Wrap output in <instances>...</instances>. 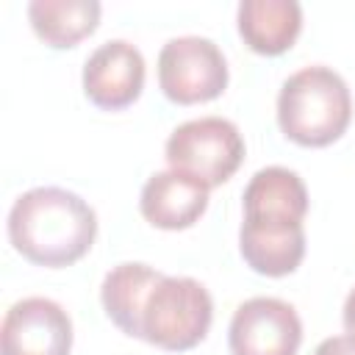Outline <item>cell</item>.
I'll use <instances>...</instances> for the list:
<instances>
[{
  "label": "cell",
  "mask_w": 355,
  "mask_h": 355,
  "mask_svg": "<svg viewBox=\"0 0 355 355\" xmlns=\"http://www.w3.org/2000/svg\"><path fill=\"white\" fill-rule=\"evenodd\" d=\"M214 319V300L194 277L164 275L144 300L141 338L161 349H191L200 344Z\"/></svg>",
  "instance_id": "obj_3"
},
{
  "label": "cell",
  "mask_w": 355,
  "mask_h": 355,
  "mask_svg": "<svg viewBox=\"0 0 355 355\" xmlns=\"http://www.w3.org/2000/svg\"><path fill=\"white\" fill-rule=\"evenodd\" d=\"M349 116V89L344 78L324 64L297 69L277 94L280 130L302 147H324L336 141L347 130Z\"/></svg>",
  "instance_id": "obj_2"
},
{
  "label": "cell",
  "mask_w": 355,
  "mask_h": 355,
  "mask_svg": "<svg viewBox=\"0 0 355 355\" xmlns=\"http://www.w3.org/2000/svg\"><path fill=\"white\" fill-rule=\"evenodd\" d=\"M144 86V58L136 44L125 39L103 42L83 64V92L105 111L130 105Z\"/></svg>",
  "instance_id": "obj_8"
},
{
  "label": "cell",
  "mask_w": 355,
  "mask_h": 355,
  "mask_svg": "<svg viewBox=\"0 0 355 355\" xmlns=\"http://www.w3.org/2000/svg\"><path fill=\"white\" fill-rule=\"evenodd\" d=\"M239 247L250 269L266 277L291 275L305 255V230L297 227H266L241 222Z\"/></svg>",
  "instance_id": "obj_13"
},
{
  "label": "cell",
  "mask_w": 355,
  "mask_h": 355,
  "mask_svg": "<svg viewBox=\"0 0 355 355\" xmlns=\"http://www.w3.org/2000/svg\"><path fill=\"white\" fill-rule=\"evenodd\" d=\"M158 83L172 103H205L225 92L227 61L216 42L205 36H178L158 53Z\"/></svg>",
  "instance_id": "obj_5"
},
{
  "label": "cell",
  "mask_w": 355,
  "mask_h": 355,
  "mask_svg": "<svg viewBox=\"0 0 355 355\" xmlns=\"http://www.w3.org/2000/svg\"><path fill=\"white\" fill-rule=\"evenodd\" d=\"M244 158V139L225 116H200L178 125L166 139L172 169L202 180L208 189L225 183Z\"/></svg>",
  "instance_id": "obj_4"
},
{
  "label": "cell",
  "mask_w": 355,
  "mask_h": 355,
  "mask_svg": "<svg viewBox=\"0 0 355 355\" xmlns=\"http://www.w3.org/2000/svg\"><path fill=\"white\" fill-rule=\"evenodd\" d=\"M308 214L302 178L286 166L258 169L244 189V222L269 227H297Z\"/></svg>",
  "instance_id": "obj_9"
},
{
  "label": "cell",
  "mask_w": 355,
  "mask_h": 355,
  "mask_svg": "<svg viewBox=\"0 0 355 355\" xmlns=\"http://www.w3.org/2000/svg\"><path fill=\"white\" fill-rule=\"evenodd\" d=\"M161 277L164 272L147 263H119L103 277L100 286L103 308L122 333L141 338V308L147 294Z\"/></svg>",
  "instance_id": "obj_12"
},
{
  "label": "cell",
  "mask_w": 355,
  "mask_h": 355,
  "mask_svg": "<svg viewBox=\"0 0 355 355\" xmlns=\"http://www.w3.org/2000/svg\"><path fill=\"white\" fill-rule=\"evenodd\" d=\"M344 327H347V336L355 341V288L344 300Z\"/></svg>",
  "instance_id": "obj_16"
},
{
  "label": "cell",
  "mask_w": 355,
  "mask_h": 355,
  "mask_svg": "<svg viewBox=\"0 0 355 355\" xmlns=\"http://www.w3.org/2000/svg\"><path fill=\"white\" fill-rule=\"evenodd\" d=\"M139 208L150 225L164 230H183L205 214L208 186L186 172L164 169L144 183Z\"/></svg>",
  "instance_id": "obj_10"
},
{
  "label": "cell",
  "mask_w": 355,
  "mask_h": 355,
  "mask_svg": "<svg viewBox=\"0 0 355 355\" xmlns=\"http://www.w3.org/2000/svg\"><path fill=\"white\" fill-rule=\"evenodd\" d=\"M313 355H355V341L349 336H330L313 349Z\"/></svg>",
  "instance_id": "obj_15"
},
{
  "label": "cell",
  "mask_w": 355,
  "mask_h": 355,
  "mask_svg": "<svg viewBox=\"0 0 355 355\" xmlns=\"http://www.w3.org/2000/svg\"><path fill=\"white\" fill-rule=\"evenodd\" d=\"M100 11L97 0H33L28 19L50 47H75L97 28Z\"/></svg>",
  "instance_id": "obj_14"
},
{
  "label": "cell",
  "mask_w": 355,
  "mask_h": 355,
  "mask_svg": "<svg viewBox=\"0 0 355 355\" xmlns=\"http://www.w3.org/2000/svg\"><path fill=\"white\" fill-rule=\"evenodd\" d=\"M97 236L94 208L75 191L39 186L17 197L8 211V239L19 255L39 266L80 261Z\"/></svg>",
  "instance_id": "obj_1"
},
{
  "label": "cell",
  "mask_w": 355,
  "mask_h": 355,
  "mask_svg": "<svg viewBox=\"0 0 355 355\" xmlns=\"http://www.w3.org/2000/svg\"><path fill=\"white\" fill-rule=\"evenodd\" d=\"M302 28V8L297 0H241L239 33L250 50L261 55L286 53Z\"/></svg>",
  "instance_id": "obj_11"
},
{
  "label": "cell",
  "mask_w": 355,
  "mask_h": 355,
  "mask_svg": "<svg viewBox=\"0 0 355 355\" xmlns=\"http://www.w3.org/2000/svg\"><path fill=\"white\" fill-rule=\"evenodd\" d=\"M227 341L233 355H297L302 322L288 302L252 297L236 308Z\"/></svg>",
  "instance_id": "obj_6"
},
{
  "label": "cell",
  "mask_w": 355,
  "mask_h": 355,
  "mask_svg": "<svg viewBox=\"0 0 355 355\" xmlns=\"http://www.w3.org/2000/svg\"><path fill=\"white\" fill-rule=\"evenodd\" d=\"M69 313L47 297H25L14 302L0 327V355H69Z\"/></svg>",
  "instance_id": "obj_7"
}]
</instances>
